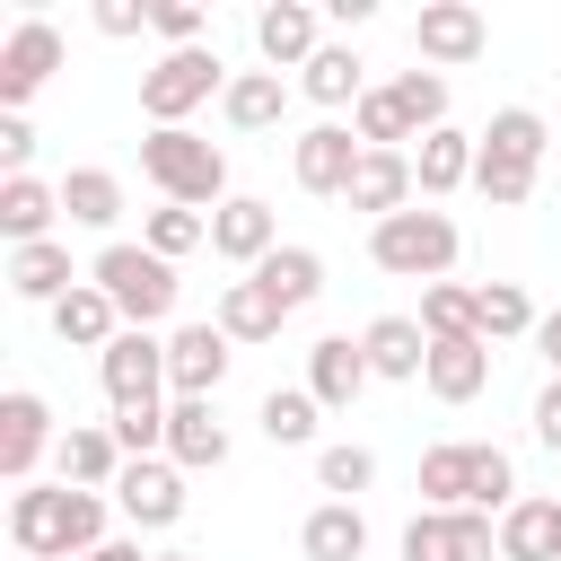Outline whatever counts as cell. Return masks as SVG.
<instances>
[{"instance_id": "ba28073f", "label": "cell", "mask_w": 561, "mask_h": 561, "mask_svg": "<svg viewBox=\"0 0 561 561\" xmlns=\"http://www.w3.org/2000/svg\"><path fill=\"white\" fill-rule=\"evenodd\" d=\"M228 359H237V342L219 333V324H175L167 333V394L184 403H219V386H228Z\"/></svg>"}, {"instance_id": "7dc6e473", "label": "cell", "mask_w": 561, "mask_h": 561, "mask_svg": "<svg viewBox=\"0 0 561 561\" xmlns=\"http://www.w3.org/2000/svg\"><path fill=\"white\" fill-rule=\"evenodd\" d=\"M535 438H543V447L561 456V377H552V386L535 394Z\"/></svg>"}, {"instance_id": "8fae6325", "label": "cell", "mask_w": 561, "mask_h": 561, "mask_svg": "<svg viewBox=\"0 0 561 561\" xmlns=\"http://www.w3.org/2000/svg\"><path fill=\"white\" fill-rule=\"evenodd\" d=\"M482 44H491V26H482L473 0H421V18H412V53L421 61L465 70V61H482Z\"/></svg>"}, {"instance_id": "83f0119b", "label": "cell", "mask_w": 561, "mask_h": 561, "mask_svg": "<svg viewBox=\"0 0 561 561\" xmlns=\"http://www.w3.org/2000/svg\"><path fill=\"white\" fill-rule=\"evenodd\" d=\"M298 552H307V561H359V552H368V517H359V500H324V508H307Z\"/></svg>"}, {"instance_id": "5bb4252c", "label": "cell", "mask_w": 561, "mask_h": 561, "mask_svg": "<svg viewBox=\"0 0 561 561\" xmlns=\"http://www.w3.org/2000/svg\"><path fill=\"white\" fill-rule=\"evenodd\" d=\"M123 438H114V421H70L61 430V447H53V473L70 482V491H114L123 482Z\"/></svg>"}, {"instance_id": "8992f818", "label": "cell", "mask_w": 561, "mask_h": 561, "mask_svg": "<svg viewBox=\"0 0 561 561\" xmlns=\"http://www.w3.org/2000/svg\"><path fill=\"white\" fill-rule=\"evenodd\" d=\"M61 447V430H53V403L35 394V386H9L0 394V482L9 491H26L35 482V465Z\"/></svg>"}, {"instance_id": "8d00e7d4", "label": "cell", "mask_w": 561, "mask_h": 561, "mask_svg": "<svg viewBox=\"0 0 561 561\" xmlns=\"http://www.w3.org/2000/svg\"><path fill=\"white\" fill-rule=\"evenodd\" d=\"M254 421H263V438H272V447H307V438H316V421H324V403H316L307 386H272Z\"/></svg>"}, {"instance_id": "681fc988", "label": "cell", "mask_w": 561, "mask_h": 561, "mask_svg": "<svg viewBox=\"0 0 561 561\" xmlns=\"http://www.w3.org/2000/svg\"><path fill=\"white\" fill-rule=\"evenodd\" d=\"M88 561H158V552H140V535H114V543H96Z\"/></svg>"}, {"instance_id": "9a60e30c", "label": "cell", "mask_w": 561, "mask_h": 561, "mask_svg": "<svg viewBox=\"0 0 561 561\" xmlns=\"http://www.w3.org/2000/svg\"><path fill=\"white\" fill-rule=\"evenodd\" d=\"M254 53H263V70H307L324 53V18L307 0H272V9H254Z\"/></svg>"}, {"instance_id": "9c48e42d", "label": "cell", "mask_w": 561, "mask_h": 561, "mask_svg": "<svg viewBox=\"0 0 561 561\" xmlns=\"http://www.w3.org/2000/svg\"><path fill=\"white\" fill-rule=\"evenodd\" d=\"M96 377H105V403H114V412H140V403H158V394H167V333H140V324H123V342L96 359Z\"/></svg>"}, {"instance_id": "74e56055", "label": "cell", "mask_w": 561, "mask_h": 561, "mask_svg": "<svg viewBox=\"0 0 561 561\" xmlns=\"http://www.w3.org/2000/svg\"><path fill=\"white\" fill-rule=\"evenodd\" d=\"M377 482V456L359 447V438H333V447H316V491H333V500H359Z\"/></svg>"}, {"instance_id": "ffe728a7", "label": "cell", "mask_w": 561, "mask_h": 561, "mask_svg": "<svg viewBox=\"0 0 561 561\" xmlns=\"http://www.w3.org/2000/svg\"><path fill=\"white\" fill-rule=\"evenodd\" d=\"M53 333H61V351H96V359H105V351L123 342V307H114L96 280H79V289L53 307Z\"/></svg>"}, {"instance_id": "cb8c5ba5", "label": "cell", "mask_w": 561, "mask_h": 561, "mask_svg": "<svg viewBox=\"0 0 561 561\" xmlns=\"http://www.w3.org/2000/svg\"><path fill=\"white\" fill-rule=\"evenodd\" d=\"M53 219H61V184H44V175H9L0 184V237L9 245H44Z\"/></svg>"}, {"instance_id": "f35d334b", "label": "cell", "mask_w": 561, "mask_h": 561, "mask_svg": "<svg viewBox=\"0 0 561 561\" xmlns=\"http://www.w3.org/2000/svg\"><path fill=\"white\" fill-rule=\"evenodd\" d=\"M500 561H552V500H517L500 517Z\"/></svg>"}, {"instance_id": "484cf974", "label": "cell", "mask_w": 561, "mask_h": 561, "mask_svg": "<svg viewBox=\"0 0 561 561\" xmlns=\"http://www.w3.org/2000/svg\"><path fill=\"white\" fill-rule=\"evenodd\" d=\"M289 88H298V79H280V70H237L228 96H219L228 131H272V123L289 114Z\"/></svg>"}, {"instance_id": "52a82bcc", "label": "cell", "mask_w": 561, "mask_h": 561, "mask_svg": "<svg viewBox=\"0 0 561 561\" xmlns=\"http://www.w3.org/2000/svg\"><path fill=\"white\" fill-rule=\"evenodd\" d=\"M403 561H500V526L482 508H421L403 526Z\"/></svg>"}, {"instance_id": "4dcf8cb0", "label": "cell", "mask_w": 561, "mask_h": 561, "mask_svg": "<svg viewBox=\"0 0 561 561\" xmlns=\"http://www.w3.org/2000/svg\"><path fill=\"white\" fill-rule=\"evenodd\" d=\"M61 210H70V228H114L123 219V175L114 167H70L61 175Z\"/></svg>"}, {"instance_id": "ee69618b", "label": "cell", "mask_w": 561, "mask_h": 561, "mask_svg": "<svg viewBox=\"0 0 561 561\" xmlns=\"http://www.w3.org/2000/svg\"><path fill=\"white\" fill-rule=\"evenodd\" d=\"M202 9L193 0H149V35H167V53H184V44H202Z\"/></svg>"}, {"instance_id": "ab89813d", "label": "cell", "mask_w": 561, "mask_h": 561, "mask_svg": "<svg viewBox=\"0 0 561 561\" xmlns=\"http://www.w3.org/2000/svg\"><path fill=\"white\" fill-rule=\"evenodd\" d=\"M421 333L430 342H465L473 333V289L465 280H430L421 289Z\"/></svg>"}, {"instance_id": "6da1fadb", "label": "cell", "mask_w": 561, "mask_h": 561, "mask_svg": "<svg viewBox=\"0 0 561 561\" xmlns=\"http://www.w3.org/2000/svg\"><path fill=\"white\" fill-rule=\"evenodd\" d=\"M9 543L26 561H88L105 535V491H70V482H26L9 500Z\"/></svg>"}, {"instance_id": "3957f363", "label": "cell", "mask_w": 561, "mask_h": 561, "mask_svg": "<svg viewBox=\"0 0 561 561\" xmlns=\"http://www.w3.org/2000/svg\"><path fill=\"white\" fill-rule=\"evenodd\" d=\"M456 219L447 210H430V202H412V210H394V219H377L368 228V263L377 272H394V280H447V263H456Z\"/></svg>"}, {"instance_id": "30bf717a", "label": "cell", "mask_w": 561, "mask_h": 561, "mask_svg": "<svg viewBox=\"0 0 561 561\" xmlns=\"http://www.w3.org/2000/svg\"><path fill=\"white\" fill-rule=\"evenodd\" d=\"M289 167H298V193L342 202L351 175H359V131H351V123H307V131L289 140Z\"/></svg>"}, {"instance_id": "44dd1931", "label": "cell", "mask_w": 561, "mask_h": 561, "mask_svg": "<svg viewBox=\"0 0 561 561\" xmlns=\"http://www.w3.org/2000/svg\"><path fill=\"white\" fill-rule=\"evenodd\" d=\"M359 386H368V351H359L351 333H324V342L307 351V394H316L324 412H351Z\"/></svg>"}, {"instance_id": "f6af8a7d", "label": "cell", "mask_w": 561, "mask_h": 561, "mask_svg": "<svg viewBox=\"0 0 561 561\" xmlns=\"http://www.w3.org/2000/svg\"><path fill=\"white\" fill-rule=\"evenodd\" d=\"M26 158H35V123L26 114H0V184L26 175Z\"/></svg>"}, {"instance_id": "d6a6232c", "label": "cell", "mask_w": 561, "mask_h": 561, "mask_svg": "<svg viewBox=\"0 0 561 561\" xmlns=\"http://www.w3.org/2000/svg\"><path fill=\"white\" fill-rule=\"evenodd\" d=\"M543 316H535V298L517 289V280H482L473 289V333L482 342H517V333H535Z\"/></svg>"}, {"instance_id": "277c9868", "label": "cell", "mask_w": 561, "mask_h": 561, "mask_svg": "<svg viewBox=\"0 0 561 561\" xmlns=\"http://www.w3.org/2000/svg\"><path fill=\"white\" fill-rule=\"evenodd\" d=\"M88 280H96V289L123 307V324H140V333H149V324H167V316H175V289H184V280H175V263H167V254H149V245H131V237L96 245Z\"/></svg>"}, {"instance_id": "1f68e13d", "label": "cell", "mask_w": 561, "mask_h": 561, "mask_svg": "<svg viewBox=\"0 0 561 561\" xmlns=\"http://www.w3.org/2000/svg\"><path fill=\"white\" fill-rule=\"evenodd\" d=\"M482 149H491V158H517V167H543V158H552V123H543L535 105H500L491 131H482Z\"/></svg>"}, {"instance_id": "f546056e", "label": "cell", "mask_w": 561, "mask_h": 561, "mask_svg": "<svg viewBox=\"0 0 561 561\" xmlns=\"http://www.w3.org/2000/svg\"><path fill=\"white\" fill-rule=\"evenodd\" d=\"M298 96H316V105H359V96H368V61H359L351 44H324V53L298 70Z\"/></svg>"}, {"instance_id": "7a4b0ae2", "label": "cell", "mask_w": 561, "mask_h": 561, "mask_svg": "<svg viewBox=\"0 0 561 561\" xmlns=\"http://www.w3.org/2000/svg\"><path fill=\"white\" fill-rule=\"evenodd\" d=\"M140 175H149L167 202H184V210H219V202H228V149L202 140L193 123L149 131V140H140Z\"/></svg>"}, {"instance_id": "b9f144b4", "label": "cell", "mask_w": 561, "mask_h": 561, "mask_svg": "<svg viewBox=\"0 0 561 561\" xmlns=\"http://www.w3.org/2000/svg\"><path fill=\"white\" fill-rule=\"evenodd\" d=\"M535 175H543V167H517V158H491V149L473 158V193H482L491 210H517V202H535Z\"/></svg>"}, {"instance_id": "f5cc1de1", "label": "cell", "mask_w": 561, "mask_h": 561, "mask_svg": "<svg viewBox=\"0 0 561 561\" xmlns=\"http://www.w3.org/2000/svg\"><path fill=\"white\" fill-rule=\"evenodd\" d=\"M552 158H561V131H552Z\"/></svg>"}, {"instance_id": "ac0fdd59", "label": "cell", "mask_w": 561, "mask_h": 561, "mask_svg": "<svg viewBox=\"0 0 561 561\" xmlns=\"http://www.w3.org/2000/svg\"><path fill=\"white\" fill-rule=\"evenodd\" d=\"M412 149H359V175H351V210H368V219H394V210H412Z\"/></svg>"}, {"instance_id": "7402d4cb", "label": "cell", "mask_w": 561, "mask_h": 561, "mask_svg": "<svg viewBox=\"0 0 561 561\" xmlns=\"http://www.w3.org/2000/svg\"><path fill=\"white\" fill-rule=\"evenodd\" d=\"M473 158H482V140H473V131H456V123H438V131L412 149V184H421V202H438V193L473 184Z\"/></svg>"}, {"instance_id": "d4e9b609", "label": "cell", "mask_w": 561, "mask_h": 561, "mask_svg": "<svg viewBox=\"0 0 561 561\" xmlns=\"http://www.w3.org/2000/svg\"><path fill=\"white\" fill-rule=\"evenodd\" d=\"M359 351H368V377H421L430 368V333H421V316H377L368 333H359Z\"/></svg>"}, {"instance_id": "bcb514c9", "label": "cell", "mask_w": 561, "mask_h": 561, "mask_svg": "<svg viewBox=\"0 0 561 561\" xmlns=\"http://www.w3.org/2000/svg\"><path fill=\"white\" fill-rule=\"evenodd\" d=\"M149 26V0L131 9V0H96V35H140Z\"/></svg>"}, {"instance_id": "7c38bea8", "label": "cell", "mask_w": 561, "mask_h": 561, "mask_svg": "<svg viewBox=\"0 0 561 561\" xmlns=\"http://www.w3.org/2000/svg\"><path fill=\"white\" fill-rule=\"evenodd\" d=\"M53 70H61V35H53V18H18V26L0 35V114H18Z\"/></svg>"}, {"instance_id": "4fadbf2b", "label": "cell", "mask_w": 561, "mask_h": 561, "mask_svg": "<svg viewBox=\"0 0 561 561\" xmlns=\"http://www.w3.org/2000/svg\"><path fill=\"white\" fill-rule=\"evenodd\" d=\"M114 508L131 517V535H140V526H149V535L175 526V517H184V465H175V456H131L123 482H114Z\"/></svg>"}, {"instance_id": "4316f807", "label": "cell", "mask_w": 561, "mask_h": 561, "mask_svg": "<svg viewBox=\"0 0 561 561\" xmlns=\"http://www.w3.org/2000/svg\"><path fill=\"white\" fill-rule=\"evenodd\" d=\"M210 324H219L228 342H272V333L289 324V307H280L254 272H245V280H228V289H219V316H210Z\"/></svg>"}, {"instance_id": "e575fe53", "label": "cell", "mask_w": 561, "mask_h": 561, "mask_svg": "<svg viewBox=\"0 0 561 561\" xmlns=\"http://www.w3.org/2000/svg\"><path fill=\"white\" fill-rule=\"evenodd\" d=\"M386 96H394V114L412 123V140H430V131L447 123V70H394Z\"/></svg>"}, {"instance_id": "f907efd6", "label": "cell", "mask_w": 561, "mask_h": 561, "mask_svg": "<svg viewBox=\"0 0 561 561\" xmlns=\"http://www.w3.org/2000/svg\"><path fill=\"white\" fill-rule=\"evenodd\" d=\"M552 561H561V500H552Z\"/></svg>"}, {"instance_id": "816d5d0a", "label": "cell", "mask_w": 561, "mask_h": 561, "mask_svg": "<svg viewBox=\"0 0 561 561\" xmlns=\"http://www.w3.org/2000/svg\"><path fill=\"white\" fill-rule=\"evenodd\" d=\"M158 561H193V552H158Z\"/></svg>"}, {"instance_id": "2e32d148", "label": "cell", "mask_w": 561, "mask_h": 561, "mask_svg": "<svg viewBox=\"0 0 561 561\" xmlns=\"http://www.w3.org/2000/svg\"><path fill=\"white\" fill-rule=\"evenodd\" d=\"M272 245H280V219H272L263 193H228V202L210 210V254H219V263H245V272H254Z\"/></svg>"}, {"instance_id": "e0dca14e", "label": "cell", "mask_w": 561, "mask_h": 561, "mask_svg": "<svg viewBox=\"0 0 561 561\" xmlns=\"http://www.w3.org/2000/svg\"><path fill=\"white\" fill-rule=\"evenodd\" d=\"M228 447H237V438H228L219 403H193V394H184V403H167V456H175L184 473H219V465H228Z\"/></svg>"}, {"instance_id": "f1b7e54d", "label": "cell", "mask_w": 561, "mask_h": 561, "mask_svg": "<svg viewBox=\"0 0 561 561\" xmlns=\"http://www.w3.org/2000/svg\"><path fill=\"white\" fill-rule=\"evenodd\" d=\"M254 280L298 316V307H316V298H324V254H316V245H272V254L254 263Z\"/></svg>"}, {"instance_id": "60d3db41", "label": "cell", "mask_w": 561, "mask_h": 561, "mask_svg": "<svg viewBox=\"0 0 561 561\" xmlns=\"http://www.w3.org/2000/svg\"><path fill=\"white\" fill-rule=\"evenodd\" d=\"M465 508H482V517H491V508H500V517L517 508V465H508V447L473 438V500H465Z\"/></svg>"}, {"instance_id": "d6986e66", "label": "cell", "mask_w": 561, "mask_h": 561, "mask_svg": "<svg viewBox=\"0 0 561 561\" xmlns=\"http://www.w3.org/2000/svg\"><path fill=\"white\" fill-rule=\"evenodd\" d=\"M79 280H88V272L70 263V245H61V237H44V245H9V289H18L26 307H61Z\"/></svg>"}, {"instance_id": "5b68a950", "label": "cell", "mask_w": 561, "mask_h": 561, "mask_svg": "<svg viewBox=\"0 0 561 561\" xmlns=\"http://www.w3.org/2000/svg\"><path fill=\"white\" fill-rule=\"evenodd\" d=\"M228 61L210 53V44H184V53H158L149 70H140V114H149V131H175L193 105H210V96H228Z\"/></svg>"}, {"instance_id": "603a6c76", "label": "cell", "mask_w": 561, "mask_h": 561, "mask_svg": "<svg viewBox=\"0 0 561 561\" xmlns=\"http://www.w3.org/2000/svg\"><path fill=\"white\" fill-rule=\"evenodd\" d=\"M421 386H430L438 403H473V394L491 386V342H482V333H465V342H430Z\"/></svg>"}, {"instance_id": "c3c4849f", "label": "cell", "mask_w": 561, "mask_h": 561, "mask_svg": "<svg viewBox=\"0 0 561 561\" xmlns=\"http://www.w3.org/2000/svg\"><path fill=\"white\" fill-rule=\"evenodd\" d=\"M535 351H543V368H552V377H561V307H552V316H543V324H535Z\"/></svg>"}, {"instance_id": "7bdbcfd3", "label": "cell", "mask_w": 561, "mask_h": 561, "mask_svg": "<svg viewBox=\"0 0 561 561\" xmlns=\"http://www.w3.org/2000/svg\"><path fill=\"white\" fill-rule=\"evenodd\" d=\"M351 131H359V149H403V140H412V123L394 114V96H386V88H368V96L351 105Z\"/></svg>"}, {"instance_id": "d590c367", "label": "cell", "mask_w": 561, "mask_h": 561, "mask_svg": "<svg viewBox=\"0 0 561 561\" xmlns=\"http://www.w3.org/2000/svg\"><path fill=\"white\" fill-rule=\"evenodd\" d=\"M140 245H149V254H167V263H184L193 245H210V210H184V202H158V210L140 219Z\"/></svg>"}, {"instance_id": "836d02e7", "label": "cell", "mask_w": 561, "mask_h": 561, "mask_svg": "<svg viewBox=\"0 0 561 561\" xmlns=\"http://www.w3.org/2000/svg\"><path fill=\"white\" fill-rule=\"evenodd\" d=\"M473 500V438H447L421 456V508H465Z\"/></svg>"}]
</instances>
